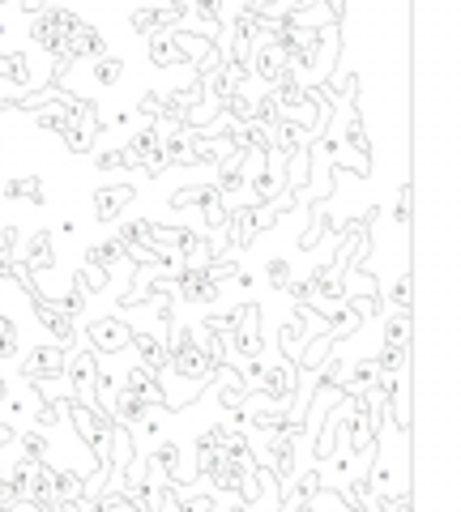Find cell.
Listing matches in <instances>:
<instances>
[{"label":"cell","instance_id":"obj_1","mask_svg":"<svg viewBox=\"0 0 461 512\" xmlns=\"http://www.w3.org/2000/svg\"><path fill=\"white\" fill-rule=\"evenodd\" d=\"M90 338L99 342L103 350H116L120 342H129V333H124V329L116 325V320H99V325H90Z\"/></svg>","mask_w":461,"mask_h":512},{"label":"cell","instance_id":"obj_4","mask_svg":"<svg viewBox=\"0 0 461 512\" xmlns=\"http://www.w3.org/2000/svg\"><path fill=\"white\" fill-rule=\"evenodd\" d=\"M30 261H35V265H47V261H52V252H47V235L35 239V248H30Z\"/></svg>","mask_w":461,"mask_h":512},{"label":"cell","instance_id":"obj_5","mask_svg":"<svg viewBox=\"0 0 461 512\" xmlns=\"http://www.w3.org/2000/svg\"><path fill=\"white\" fill-rule=\"evenodd\" d=\"M269 278H274V282L282 286V282H286V265H282V261H274V265H269Z\"/></svg>","mask_w":461,"mask_h":512},{"label":"cell","instance_id":"obj_3","mask_svg":"<svg viewBox=\"0 0 461 512\" xmlns=\"http://www.w3.org/2000/svg\"><path fill=\"white\" fill-rule=\"evenodd\" d=\"M13 350H18L13 346V325L9 320H0V355H13Z\"/></svg>","mask_w":461,"mask_h":512},{"label":"cell","instance_id":"obj_2","mask_svg":"<svg viewBox=\"0 0 461 512\" xmlns=\"http://www.w3.org/2000/svg\"><path fill=\"white\" fill-rule=\"evenodd\" d=\"M82 286H86V291H103V286H107V274H103V269H86V274H82Z\"/></svg>","mask_w":461,"mask_h":512}]
</instances>
